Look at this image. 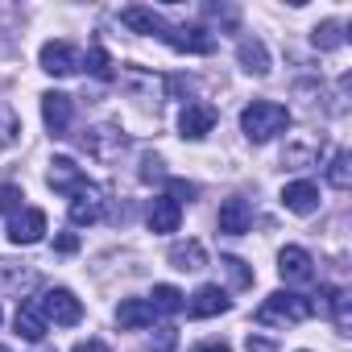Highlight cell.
Listing matches in <instances>:
<instances>
[{
  "label": "cell",
  "mask_w": 352,
  "mask_h": 352,
  "mask_svg": "<svg viewBox=\"0 0 352 352\" xmlns=\"http://www.w3.org/2000/svg\"><path fill=\"white\" fill-rule=\"evenodd\" d=\"M327 183H331L336 191H348V187H352V157H348V153H336V157H331Z\"/></svg>",
  "instance_id": "obj_21"
},
{
  "label": "cell",
  "mask_w": 352,
  "mask_h": 352,
  "mask_svg": "<svg viewBox=\"0 0 352 352\" xmlns=\"http://www.w3.org/2000/svg\"><path fill=\"white\" fill-rule=\"evenodd\" d=\"M220 265H224V274L232 278V286H236V290H245V286H253V270H249V265H245L241 257H224Z\"/></svg>",
  "instance_id": "obj_25"
},
{
  "label": "cell",
  "mask_w": 352,
  "mask_h": 352,
  "mask_svg": "<svg viewBox=\"0 0 352 352\" xmlns=\"http://www.w3.org/2000/svg\"><path fill=\"white\" fill-rule=\"evenodd\" d=\"M0 352H9V348H5V344H0Z\"/></svg>",
  "instance_id": "obj_33"
},
{
  "label": "cell",
  "mask_w": 352,
  "mask_h": 352,
  "mask_svg": "<svg viewBox=\"0 0 352 352\" xmlns=\"http://www.w3.org/2000/svg\"><path fill=\"white\" fill-rule=\"evenodd\" d=\"M54 249H58V253H75V249H79V236H75V232H63V236L54 241Z\"/></svg>",
  "instance_id": "obj_29"
},
{
  "label": "cell",
  "mask_w": 352,
  "mask_h": 352,
  "mask_svg": "<svg viewBox=\"0 0 352 352\" xmlns=\"http://www.w3.org/2000/svg\"><path fill=\"white\" fill-rule=\"evenodd\" d=\"M166 261H170L174 270H183V274H195V270H204V265H208V253H204V245H199V241H179V245H170Z\"/></svg>",
  "instance_id": "obj_14"
},
{
  "label": "cell",
  "mask_w": 352,
  "mask_h": 352,
  "mask_svg": "<svg viewBox=\"0 0 352 352\" xmlns=\"http://www.w3.org/2000/svg\"><path fill=\"white\" fill-rule=\"evenodd\" d=\"M323 307L331 311L336 327H348V290H340V286H327V290H323Z\"/></svg>",
  "instance_id": "obj_22"
},
{
  "label": "cell",
  "mask_w": 352,
  "mask_h": 352,
  "mask_svg": "<svg viewBox=\"0 0 352 352\" xmlns=\"http://www.w3.org/2000/svg\"><path fill=\"white\" fill-rule=\"evenodd\" d=\"M38 307H42V315H46V323L54 319L58 327H75V323L83 319V302H79V298H75V294H71L67 286H54V290H46Z\"/></svg>",
  "instance_id": "obj_3"
},
{
  "label": "cell",
  "mask_w": 352,
  "mask_h": 352,
  "mask_svg": "<svg viewBox=\"0 0 352 352\" xmlns=\"http://www.w3.org/2000/svg\"><path fill=\"white\" fill-rule=\"evenodd\" d=\"M153 307L145 302V298H124L120 307H116V323L124 327V331H137V327H149L153 323Z\"/></svg>",
  "instance_id": "obj_19"
},
{
  "label": "cell",
  "mask_w": 352,
  "mask_h": 352,
  "mask_svg": "<svg viewBox=\"0 0 352 352\" xmlns=\"http://www.w3.org/2000/svg\"><path fill=\"white\" fill-rule=\"evenodd\" d=\"M87 63H91V67H87L91 75H100V79H112V63H108V54H104L100 46H96V50L87 54Z\"/></svg>",
  "instance_id": "obj_28"
},
{
  "label": "cell",
  "mask_w": 352,
  "mask_h": 352,
  "mask_svg": "<svg viewBox=\"0 0 352 352\" xmlns=\"http://www.w3.org/2000/svg\"><path fill=\"white\" fill-rule=\"evenodd\" d=\"M162 42H170L174 50H187V54H212L216 50V38L208 30H195V25H166Z\"/></svg>",
  "instance_id": "obj_4"
},
{
  "label": "cell",
  "mask_w": 352,
  "mask_h": 352,
  "mask_svg": "<svg viewBox=\"0 0 352 352\" xmlns=\"http://www.w3.org/2000/svg\"><path fill=\"white\" fill-rule=\"evenodd\" d=\"M42 120H46V129H50L54 137H67V129H71V96L46 91V96H42Z\"/></svg>",
  "instance_id": "obj_10"
},
{
  "label": "cell",
  "mask_w": 352,
  "mask_h": 352,
  "mask_svg": "<svg viewBox=\"0 0 352 352\" xmlns=\"http://www.w3.org/2000/svg\"><path fill=\"white\" fill-rule=\"evenodd\" d=\"M236 63H241L249 75H270V50H265V42H261V38H245V42L236 46Z\"/></svg>",
  "instance_id": "obj_18"
},
{
  "label": "cell",
  "mask_w": 352,
  "mask_h": 352,
  "mask_svg": "<svg viewBox=\"0 0 352 352\" xmlns=\"http://www.w3.org/2000/svg\"><path fill=\"white\" fill-rule=\"evenodd\" d=\"M278 274H282V282L307 286V282L315 278V270H311V253L298 249V245H286V249L278 253Z\"/></svg>",
  "instance_id": "obj_6"
},
{
  "label": "cell",
  "mask_w": 352,
  "mask_h": 352,
  "mask_svg": "<svg viewBox=\"0 0 352 352\" xmlns=\"http://www.w3.org/2000/svg\"><path fill=\"white\" fill-rule=\"evenodd\" d=\"M216 224H220V232H228V236H241V232H249V224H253V208H249V199H241V195L224 199V204H220V216H216Z\"/></svg>",
  "instance_id": "obj_9"
},
{
  "label": "cell",
  "mask_w": 352,
  "mask_h": 352,
  "mask_svg": "<svg viewBox=\"0 0 352 352\" xmlns=\"http://www.w3.org/2000/svg\"><path fill=\"white\" fill-rule=\"evenodd\" d=\"M195 352H232V348H228V344H199Z\"/></svg>",
  "instance_id": "obj_32"
},
{
  "label": "cell",
  "mask_w": 352,
  "mask_h": 352,
  "mask_svg": "<svg viewBox=\"0 0 352 352\" xmlns=\"http://www.w3.org/2000/svg\"><path fill=\"white\" fill-rule=\"evenodd\" d=\"M21 187H13V183H5V187H0V212H13L17 216V208H21Z\"/></svg>",
  "instance_id": "obj_26"
},
{
  "label": "cell",
  "mask_w": 352,
  "mask_h": 352,
  "mask_svg": "<svg viewBox=\"0 0 352 352\" xmlns=\"http://www.w3.org/2000/svg\"><path fill=\"white\" fill-rule=\"evenodd\" d=\"M38 63H42L46 75H71V71H79V50L58 38V42H46V46H42Z\"/></svg>",
  "instance_id": "obj_5"
},
{
  "label": "cell",
  "mask_w": 352,
  "mask_h": 352,
  "mask_svg": "<svg viewBox=\"0 0 352 352\" xmlns=\"http://www.w3.org/2000/svg\"><path fill=\"white\" fill-rule=\"evenodd\" d=\"M75 352H108V348H104L100 340H79V344H75Z\"/></svg>",
  "instance_id": "obj_31"
},
{
  "label": "cell",
  "mask_w": 352,
  "mask_h": 352,
  "mask_svg": "<svg viewBox=\"0 0 352 352\" xmlns=\"http://www.w3.org/2000/svg\"><path fill=\"white\" fill-rule=\"evenodd\" d=\"M166 199H174V204H179V208H183V199L191 204V199H195V183H183V179H170V195H166Z\"/></svg>",
  "instance_id": "obj_27"
},
{
  "label": "cell",
  "mask_w": 352,
  "mask_h": 352,
  "mask_svg": "<svg viewBox=\"0 0 352 352\" xmlns=\"http://www.w3.org/2000/svg\"><path fill=\"white\" fill-rule=\"evenodd\" d=\"M17 331H21L30 344H38V340L50 331V323H46V315H42L38 302H21V307H17Z\"/></svg>",
  "instance_id": "obj_20"
},
{
  "label": "cell",
  "mask_w": 352,
  "mask_h": 352,
  "mask_svg": "<svg viewBox=\"0 0 352 352\" xmlns=\"http://www.w3.org/2000/svg\"><path fill=\"white\" fill-rule=\"evenodd\" d=\"M282 208H286V212H294V216H311V212L319 208V187H315V183H307V179L286 183V187H282Z\"/></svg>",
  "instance_id": "obj_11"
},
{
  "label": "cell",
  "mask_w": 352,
  "mask_h": 352,
  "mask_svg": "<svg viewBox=\"0 0 352 352\" xmlns=\"http://www.w3.org/2000/svg\"><path fill=\"white\" fill-rule=\"evenodd\" d=\"M42 232H46V212H38V208H25L9 220V241L13 245H38Z\"/></svg>",
  "instance_id": "obj_8"
},
{
  "label": "cell",
  "mask_w": 352,
  "mask_h": 352,
  "mask_svg": "<svg viewBox=\"0 0 352 352\" xmlns=\"http://www.w3.org/2000/svg\"><path fill=\"white\" fill-rule=\"evenodd\" d=\"M212 129H216V108H212V104H187V108H183L179 133H183L187 141H204Z\"/></svg>",
  "instance_id": "obj_7"
},
{
  "label": "cell",
  "mask_w": 352,
  "mask_h": 352,
  "mask_svg": "<svg viewBox=\"0 0 352 352\" xmlns=\"http://www.w3.org/2000/svg\"><path fill=\"white\" fill-rule=\"evenodd\" d=\"M153 311H166V315H174V311H183V290H174V286H153V302H149Z\"/></svg>",
  "instance_id": "obj_24"
},
{
  "label": "cell",
  "mask_w": 352,
  "mask_h": 352,
  "mask_svg": "<svg viewBox=\"0 0 352 352\" xmlns=\"http://www.w3.org/2000/svg\"><path fill=\"white\" fill-rule=\"evenodd\" d=\"M104 216V199H100V191L96 187H79L75 191V199H71V224H96Z\"/></svg>",
  "instance_id": "obj_13"
},
{
  "label": "cell",
  "mask_w": 352,
  "mask_h": 352,
  "mask_svg": "<svg viewBox=\"0 0 352 352\" xmlns=\"http://www.w3.org/2000/svg\"><path fill=\"white\" fill-rule=\"evenodd\" d=\"M241 129H245V137L249 141H270V137H278L282 129H290V112H286V104H274V100H253L245 112H241Z\"/></svg>",
  "instance_id": "obj_1"
},
{
  "label": "cell",
  "mask_w": 352,
  "mask_h": 352,
  "mask_svg": "<svg viewBox=\"0 0 352 352\" xmlns=\"http://www.w3.org/2000/svg\"><path fill=\"white\" fill-rule=\"evenodd\" d=\"M120 21L133 30V34H166V21H162V13H153V9H145V5H129V9H120Z\"/></svg>",
  "instance_id": "obj_15"
},
{
  "label": "cell",
  "mask_w": 352,
  "mask_h": 352,
  "mask_svg": "<svg viewBox=\"0 0 352 352\" xmlns=\"http://www.w3.org/2000/svg\"><path fill=\"white\" fill-rule=\"evenodd\" d=\"M311 42H315L319 50H336V46H344L340 21H323V25H315V30H311Z\"/></svg>",
  "instance_id": "obj_23"
},
{
  "label": "cell",
  "mask_w": 352,
  "mask_h": 352,
  "mask_svg": "<svg viewBox=\"0 0 352 352\" xmlns=\"http://www.w3.org/2000/svg\"><path fill=\"white\" fill-rule=\"evenodd\" d=\"M232 302H228V294L220 290V286H199L195 290V298H191V315L195 319H212V315H224Z\"/></svg>",
  "instance_id": "obj_16"
},
{
  "label": "cell",
  "mask_w": 352,
  "mask_h": 352,
  "mask_svg": "<svg viewBox=\"0 0 352 352\" xmlns=\"http://www.w3.org/2000/svg\"><path fill=\"white\" fill-rule=\"evenodd\" d=\"M311 315H315V302L302 298V294H290V290H278V294H270L257 307V323L261 327H290V323H302Z\"/></svg>",
  "instance_id": "obj_2"
},
{
  "label": "cell",
  "mask_w": 352,
  "mask_h": 352,
  "mask_svg": "<svg viewBox=\"0 0 352 352\" xmlns=\"http://www.w3.org/2000/svg\"><path fill=\"white\" fill-rule=\"evenodd\" d=\"M179 224H183V208L174 204V199H153V208H149V232H179Z\"/></svg>",
  "instance_id": "obj_17"
},
{
  "label": "cell",
  "mask_w": 352,
  "mask_h": 352,
  "mask_svg": "<svg viewBox=\"0 0 352 352\" xmlns=\"http://www.w3.org/2000/svg\"><path fill=\"white\" fill-rule=\"evenodd\" d=\"M249 352H278V348H274L270 340H261V336H253V340H249Z\"/></svg>",
  "instance_id": "obj_30"
},
{
  "label": "cell",
  "mask_w": 352,
  "mask_h": 352,
  "mask_svg": "<svg viewBox=\"0 0 352 352\" xmlns=\"http://www.w3.org/2000/svg\"><path fill=\"white\" fill-rule=\"evenodd\" d=\"M46 183H50L54 191H63V195H75L79 187H87V183H83V170L75 166V157H54L50 170H46Z\"/></svg>",
  "instance_id": "obj_12"
}]
</instances>
